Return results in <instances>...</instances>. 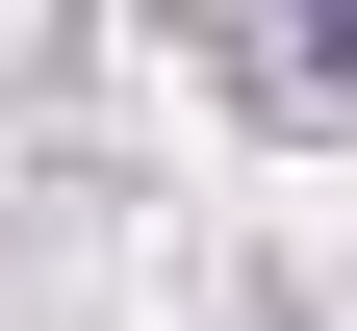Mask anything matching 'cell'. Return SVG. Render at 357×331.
I'll use <instances>...</instances> for the list:
<instances>
[{"label": "cell", "mask_w": 357, "mask_h": 331, "mask_svg": "<svg viewBox=\"0 0 357 331\" xmlns=\"http://www.w3.org/2000/svg\"><path fill=\"white\" fill-rule=\"evenodd\" d=\"M255 77H281V102H357V0H281V26H255Z\"/></svg>", "instance_id": "obj_1"}]
</instances>
